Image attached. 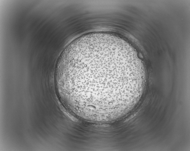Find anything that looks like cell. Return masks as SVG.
Listing matches in <instances>:
<instances>
[{"instance_id": "6da1fadb", "label": "cell", "mask_w": 190, "mask_h": 151, "mask_svg": "<svg viewBox=\"0 0 190 151\" xmlns=\"http://www.w3.org/2000/svg\"><path fill=\"white\" fill-rule=\"evenodd\" d=\"M145 80L132 47L113 35L81 36L64 50L56 68L57 90L73 114L95 122L118 118L137 102Z\"/></svg>"}]
</instances>
